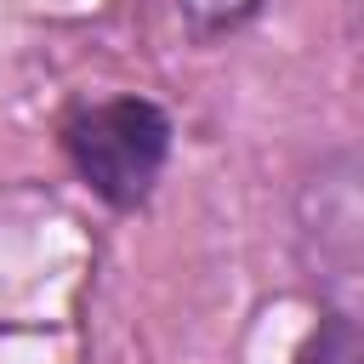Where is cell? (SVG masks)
<instances>
[{"mask_svg": "<svg viewBox=\"0 0 364 364\" xmlns=\"http://www.w3.org/2000/svg\"><path fill=\"white\" fill-rule=\"evenodd\" d=\"M68 142V159L74 171L108 199V205H136L159 165H165V148H171V125L154 102L142 97H114V102H97L85 114H74V125L63 131Z\"/></svg>", "mask_w": 364, "mask_h": 364, "instance_id": "cell-1", "label": "cell"}, {"mask_svg": "<svg viewBox=\"0 0 364 364\" xmlns=\"http://www.w3.org/2000/svg\"><path fill=\"white\" fill-rule=\"evenodd\" d=\"M301 364H364V324L353 318H330L307 336Z\"/></svg>", "mask_w": 364, "mask_h": 364, "instance_id": "cell-2", "label": "cell"}]
</instances>
